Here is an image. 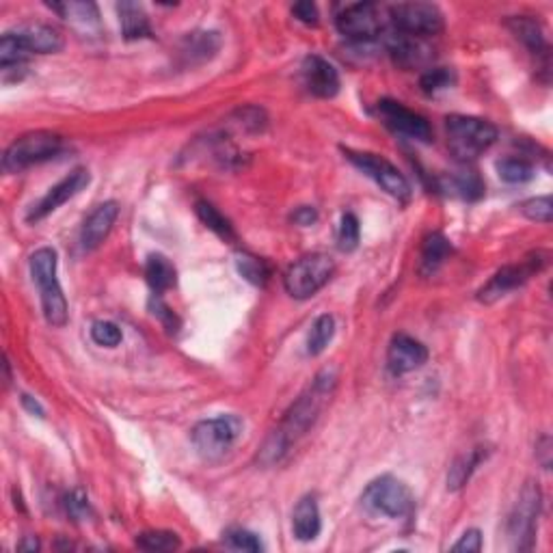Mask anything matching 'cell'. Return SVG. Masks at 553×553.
Segmentation results:
<instances>
[{"label":"cell","mask_w":553,"mask_h":553,"mask_svg":"<svg viewBox=\"0 0 553 553\" xmlns=\"http://www.w3.org/2000/svg\"><path fill=\"white\" fill-rule=\"evenodd\" d=\"M136 547L143 551H173L180 547V538L175 532H143V534L136 538Z\"/></svg>","instance_id":"cell-32"},{"label":"cell","mask_w":553,"mask_h":553,"mask_svg":"<svg viewBox=\"0 0 553 553\" xmlns=\"http://www.w3.org/2000/svg\"><path fill=\"white\" fill-rule=\"evenodd\" d=\"M346 158L359 171H364L368 178L374 180L385 193H389L391 197L406 202L411 197V184L409 180L396 169L389 160H385L383 156L370 154V151H355V150H344Z\"/></svg>","instance_id":"cell-12"},{"label":"cell","mask_w":553,"mask_h":553,"mask_svg":"<svg viewBox=\"0 0 553 553\" xmlns=\"http://www.w3.org/2000/svg\"><path fill=\"white\" fill-rule=\"evenodd\" d=\"M225 545L229 547V549H236V551H262L264 545L262 541H259L257 534H253V532L244 530V527H229L227 532H225Z\"/></svg>","instance_id":"cell-35"},{"label":"cell","mask_w":553,"mask_h":553,"mask_svg":"<svg viewBox=\"0 0 553 553\" xmlns=\"http://www.w3.org/2000/svg\"><path fill=\"white\" fill-rule=\"evenodd\" d=\"M389 16L398 33L411 37H430L443 31V13L433 3H400L389 9Z\"/></svg>","instance_id":"cell-10"},{"label":"cell","mask_w":553,"mask_h":553,"mask_svg":"<svg viewBox=\"0 0 553 553\" xmlns=\"http://www.w3.org/2000/svg\"><path fill=\"white\" fill-rule=\"evenodd\" d=\"M452 551H482V532L476 530V527L467 530L461 536V541L457 545H452Z\"/></svg>","instance_id":"cell-42"},{"label":"cell","mask_w":553,"mask_h":553,"mask_svg":"<svg viewBox=\"0 0 553 553\" xmlns=\"http://www.w3.org/2000/svg\"><path fill=\"white\" fill-rule=\"evenodd\" d=\"M452 253V244L449 240L443 236V234H430L428 238L424 240L422 247V257H419V273L424 277L434 275L439 268L443 266L445 259Z\"/></svg>","instance_id":"cell-23"},{"label":"cell","mask_w":553,"mask_h":553,"mask_svg":"<svg viewBox=\"0 0 553 553\" xmlns=\"http://www.w3.org/2000/svg\"><path fill=\"white\" fill-rule=\"evenodd\" d=\"M361 502H364L368 511L391 518L411 515L415 506V497L411 488L406 487L403 480L394 476H380L372 480L368 488L364 491Z\"/></svg>","instance_id":"cell-9"},{"label":"cell","mask_w":553,"mask_h":553,"mask_svg":"<svg viewBox=\"0 0 553 553\" xmlns=\"http://www.w3.org/2000/svg\"><path fill=\"white\" fill-rule=\"evenodd\" d=\"M521 212H523V217H527V219H530V221L549 225L551 217H553L551 197L527 199L526 204H521Z\"/></svg>","instance_id":"cell-38"},{"label":"cell","mask_w":553,"mask_h":553,"mask_svg":"<svg viewBox=\"0 0 553 553\" xmlns=\"http://www.w3.org/2000/svg\"><path fill=\"white\" fill-rule=\"evenodd\" d=\"M333 335H335V320H333V316H318L314 325H311L310 335H307V355L318 357L320 352H325L326 346L331 344Z\"/></svg>","instance_id":"cell-28"},{"label":"cell","mask_w":553,"mask_h":553,"mask_svg":"<svg viewBox=\"0 0 553 553\" xmlns=\"http://www.w3.org/2000/svg\"><path fill=\"white\" fill-rule=\"evenodd\" d=\"M91 182V175L89 171L82 169V166H78V169L72 171L70 175H65V178L61 180V182L52 186L50 190H48L46 195H43L39 202L33 205L31 212L27 214V221L28 223H37L42 221V219H46L48 214H52L55 210L61 208L63 204H67L70 199H74L81 190H85L87 186H89Z\"/></svg>","instance_id":"cell-15"},{"label":"cell","mask_w":553,"mask_h":553,"mask_svg":"<svg viewBox=\"0 0 553 553\" xmlns=\"http://www.w3.org/2000/svg\"><path fill=\"white\" fill-rule=\"evenodd\" d=\"M195 212H197V217L202 219V223L205 225V227L212 229L217 236H221L225 240L234 238V227H232V223H229V219H225L223 214L219 212V210L214 208L210 202L199 199V202L195 204Z\"/></svg>","instance_id":"cell-29"},{"label":"cell","mask_w":553,"mask_h":553,"mask_svg":"<svg viewBox=\"0 0 553 553\" xmlns=\"http://www.w3.org/2000/svg\"><path fill=\"white\" fill-rule=\"evenodd\" d=\"M454 188H457V193L461 195L463 199H467V202H476V199L484 195V182L480 180L476 171L472 169L461 171V173L454 178Z\"/></svg>","instance_id":"cell-36"},{"label":"cell","mask_w":553,"mask_h":553,"mask_svg":"<svg viewBox=\"0 0 553 553\" xmlns=\"http://www.w3.org/2000/svg\"><path fill=\"white\" fill-rule=\"evenodd\" d=\"M91 340L97 346H104V349H115V346L121 344L124 335H121V329L115 322L97 320L91 325Z\"/></svg>","instance_id":"cell-37"},{"label":"cell","mask_w":553,"mask_h":553,"mask_svg":"<svg viewBox=\"0 0 553 553\" xmlns=\"http://www.w3.org/2000/svg\"><path fill=\"white\" fill-rule=\"evenodd\" d=\"M428 361V349L415 337L398 333L391 340L389 350H388V368L391 374H409V372L422 368Z\"/></svg>","instance_id":"cell-17"},{"label":"cell","mask_w":553,"mask_h":553,"mask_svg":"<svg viewBox=\"0 0 553 553\" xmlns=\"http://www.w3.org/2000/svg\"><path fill=\"white\" fill-rule=\"evenodd\" d=\"M542 493L536 482H527L518 493V499L512 508L511 518H508V536H511L512 549L530 551L534 547L536 523L541 515Z\"/></svg>","instance_id":"cell-8"},{"label":"cell","mask_w":553,"mask_h":553,"mask_svg":"<svg viewBox=\"0 0 553 553\" xmlns=\"http://www.w3.org/2000/svg\"><path fill=\"white\" fill-rule=\"evenodd\" d=\"M63 151V136L57 132L37 130L22 134L19 139L9 145L3 156V169L7 173H18V171L28 169L33 165H42L46 160H52Z\"/></svg>","instance_id":"cell-5"},{"label":"cell","mask_w":553,"mask_h":553,"mask_svg":"<svg viewBox=\"0 0 553 553\" xmlns=\"http://www.w3.org/2000/svg\"><path fill=\"white\" fill-rule=\"evenodd\" d=\"M508 28H511L512 35H515L518 42H521L523 46L527 48V50L534 52V55H542V52L547 50L542 28L534 18L515 16V18L508 19Z\"/></svg>","instance_id":"cell-25"},{"label":"cell","mask_w":553,"mask_h":553,"mask_svg":"<svg viewBox=\"0 0 553 553\" xmlns=\"http://www.w3.org/2000/svg\"><path fill=\"white\" fill-rule=\"evenodd\" d=\"M301 76L307 91H310L311 96L322 97V100L335 97L337 91H340V74H337V70L326 61V58L318 55H310L303 58Z\"/></svg>","instance_id":"cell-16"},{"label":"cell","mask_w":553,"mask_h":553,"mask_svg":"<svg viewBox=\"0 0 553 553\" xmlns=\"http://www.w3.org/2000/svg\"><path fill=\"white\" fill-rule=\"evenodd\" d=\"M376 112H379L380 121L391 132H396V134H403L406 139L413 141H422V143H428L433 139V128H430L428 119L424 115H419V112L406 109L400 102L385 97V100H380L376 104Z\"/></svg>","instance_id":"cell-14"},{"label":"cell","mask_w":553,"mask_h":553,"mask_svg":"<svg viewBox=\"0 0 553 553\" xmlns=\"http://www.w3.org/2000/svg\"><path fill=\"white\" fill-rule=\"evenodd\" d=\"M292 13H295L296 19H301L303 24H310V27H316L318 18H320V13H318V7L314 3H310V0L296 3L295 7H292Z\"/></svg>","instance_id":"cell-43"},{"label":"cell","mask_w":553,"mask_h":553,"mask_svg":"<svg viewBox=\"0 0 553 553\" xmlns=\"http://www.w3.org/2000/svg\"><path fill=\"white\" fill-rule=\"evenodd\" d=\"M240 117V128L249 130V132H259L266 126V117H264L262 109H256V106H247V109L238 111Z\"/></svg>","instance_id":"cell-41"},{"label":"cell","mask_w":553,"mask_h":553,"mask_svg":"<svg viewBox=\"0 0 553 553\" xmlns=\"http://www.w3.org/2000/svg\"><path fill=\"white\" fill-rule=\"evenodd\" d=\"M242 433V422L236 415H219V418L204 419L190 433L195 452L204 461H219L232 449V445L238 442Z\"/></svg>","instance_id":"cell-6"},{"label":"cell","mask_w":553,"mask_h":553,"mask_svg":"<svg viewBox=\"0 0 553 553\" xmlns=\"http://www.w3.org/2000/svg\"><path fill=\"white\" fill-rule=\"evenodd\" d=\"M57 251L50 247L37 249L31 256V277L37 283L42 295V310L48 325L65 326L67 322V301L57 277Z\"/></svg>","instance_id":"cell-3"},{"label":"cell","mask_w":553,"mask_h":553,"mask_svg":"<svg viewBox=\"0 0 553 553\" xmlns=\"http://www.w3.org/2000/svg\"><path fill=\"white\" fill-rule=\"evenodd\" d=\"M65 511H67V515H70L72 518H76V521H81V518L91 515L89 499H87V495L81 491V488H74L72 493H67Z\"/></svg>","instance_id":"cell-39"},{"label":"cell","mask_w":553,"mask_h":553,"mask_svg":"<svg viewBox=\"0 0 553 553\" xmlns=\"http://www.w3.org/2000/svg\"><path fill=\"white\" fill-rule=\"evenodd\" d=\"M333 273H335L333 257L326 256V253H310V256L296 259L288 268L286 277H283V286H286L288 295L305 301V298H311L331 281Z\"/></svg>","instance_id":"cell-7"},{"label":"cell","mask_w":553,"mask_h":553,"mask_svg":"<svg viewBox=\"0 0 553 553\" xmlns=\"http://www.w3.org/2000/svg\"><path fill=\"white\" fill-rule=\"evenodd\" d=\"M22 404H24V409L28 411V413L37 415V418H43V406L39 404L37 400L33 398V396H27V394H24V396H22Z\"/></svg>","instance_id":"cell-46"},{"label":"cell","mask_w":553,"mask_h":553,"mask_svg":"<svg viewBox=\"0 0 553 553\" xmlns=\"http://www.w3.org/2000/svg\"><path fill=\"white\" fill-rule=\"evenodd\" d=\"M221 48V37L214 31H195L184 37L180 52H182L184 63H204L210 61Z\"/></svg>","instance_id":"cell-21"},{"label":"cell","mask_w":553,"mask_h":553,"mask_svg":"<svg viewBox=\"0 0 553 553\" xmlns=\"http://www.w3.org/2000/svg\"><path fill=\"white\" fill-rule=\"evenodd\" d=\"M449 151L463 163H472L480 154H484L497 141L499 132L491 121L480 117L449 115L445 119Z\"/></svg>","instance_id":"cell-4"},{"label":"cell","mask_w":553,"mask_h":553,"mask_svg":"<svg viewBox=\"0 0 553 553\" xmlns=\"http://www.w3.org/2000/svg\"><path fill=\"white\" fill-rule=\"evenodd\" d=\"M19 549H27V551H37L39 549V542L35 538H28V541L19 542Z\"/></svg>","instance_id":"cell-47"},{"label":"cell","mask_w":553,"mask_h":553,"mask_svg":"<svg viewBox=\"0 0 553 553\" xmlns=\"http://www.w3.org/2000/svg\"><path fill=\"white\" fill-rule=\"evenodd\" d=\"M497 173L508 184H526L534 178V166L521 158H503L497 163Z\"/></svg>","instance_id":"cell-31"},{"label":"cell","mask_w":553,"mask_h":553,"mask_svg":"<svg viewBox=\"0 0 553 553\" xmlns=\"http://www.w3.org/2000/svg\"><path fill=\"white\" fill-rule=\"evenodd\" d=\"M454 82H457V76L448 67H433L419 78V87H422L426 96H439L442 91L452 89Z\"/></svg>","instance_id":"cell-33"},{"label":"cell","mask_w":553,"mask_h":553,"mask_svg":"<svg viewBox=\"0 0 553 553\" xmlns=\"http://www.w3.org/2000/svg\"><path fill=\"white\" fill-rule=\"evenodd\" d=\"M292 221L301 225V227H310V225H314L318 221L316 208H311V205H301V208H296L295 212H292Z\"/></svg>","instance_id":"cell-44"},{"label":"cell","mask_w":553,"mask_h":553,"mask_svg":"<svg viewBox=\"0 0 553 553\" xmlns=\"http://www.w3.org/2000/svg\"><path fill=\"white\" fill-rule=\"evenodd\" d=\"M320 530L322 518L320 508H318V499L314 495L301 497L295 512H292V534H295L296 541L310 542L320 534Z\"/></svg>","instance_id":"cell-20"},{"label":"cell","mask_w":553,"mask_h":553,"mask_svg":"<svg viewBox=\"0 0 553 553\" xmlns=\"http://www.w3.org/2000/svg\"><path fill=\"white\" fill-rule=\"evenodd\" d=\"M484 458H487V449L484 448H473V449H469L467 454H463V457H458L457 461L452 463V467H449V473H448L449 491H458V488H463Z\"/></svg>","instance_id":"cell-27"},{"label":"cell","mask_w":553,"mask_h":553,"mask_svg":"<svg viewBox=\"0 0 553 553\" xmlns=\"http://www.w3.org/2000/svg\"><path fill=\"white\" fill-rule=\"evenodd\" d=\"M359 238H361V227H359V219L352 212L342 214L340 229H337V247L340 251L352 253L357 247H359Z\"/></svg>","instance_id":"cell-34"},{"label":"cell","mask_w":553,"mask_h":553,"mask_svg":"<svg viewBox=\"0 0 553 553\" xmlns=\"http://www.w3.org/2000/svg\"><path fill=\"white\" fill-rule=\"evenodd\" d=\"M145 277H148V283L154 290V295H163L165 290L175 286L178 273H175V266L169 259L156 253V256H150L148 264H145Z\"/></svg>","instance_id":"cell-26"},{"label":"cell","mask_w":553,"mask_h":553,"mask_svg":"<svg viewBox=\"0 0 553 553\" xmlns=\"http://www.w3.org/2000/svg\"><path fill=\"white\" fill-rule=\"evenodd\" d=\"M536 458L538 461H541V465L545 469H549V465H551V439L547 437H541V442L536 443Z\"/></svg>","instance_id":"cell-45"},{"label":"cell","mask_w":553,"mask_h":553,"mask_svg":"<svg viewBox=\"0 0 553 553\" xmlns=\"http://www.w3.org/2000/svg\"><path fill=\"white\" fill-rule=\"evenodd\" d=\"M61 48V33L46 24H31V27L18 28V31H7L0 39V67L3 72L12 70V67L22 70L31 55H52Z\"/></svg>","instance_id":"cell-2"},{"label":"cell","mask_w":553,"mask_h":553,"mask_svg":"<svg viewBox=\"0 0 553 553\" xmlns=\"http://www.w3.org/2000/svg\"><path fill=\"white\" fill-rule=\"evenodd\" d=\"M333 389H335V372L322 370L314 379V383L307 388L305 394L292 404L281 426L262 445L259 463L275 465L281 461L288 449H290V445L296 443V439H301L314 426L322 406L331 398Z\"/></svg>","instance_id":"cell-1"},{"label":"cell","mask_w":553,"mask_h":553,"mask_svg":"<svg viewBox=\"0 0 553 553\" xmlns=\"http://www.w3.org/2000/svg\"><path fill=\"white\" fill-rule=\"evenodd\" d=\"M335 27L350 42L368 43L383 31V18L374 3H352L337 13Z\"/></svg>","instance_id":"cell-13"},{"label":"cell","mask_w":553,"mask_h":553,"mask_svg":"<svg viewBox=\"0 0 553 553\" xmlns=\"http://www.w3.org/2000/svg\"><path fill=\"white\" fill-rule=\"evenodd\" d=\"M117 13H119L121 33L126 39H143L151 35V27L148 13L143 7L136 3H119L117 4Z\"/></svg>","instance_id":"cell-24"},{"label":"cell","mask_w":553,"mask_h":553,"mask_svg":"<svg viewBox=\"0 0 553 553\" xmlns=\"http://www.w3.org/2000/svg\"><path fill=\"white\" fill-rule=\"evenodd\" d=\"M52 12H57L63 19L74 24L78 31L91 33L100 31V12L97 4L93 3H63V4H50Z\"/></svg>","instance_id":"cell-22"},{"label":"cell","mask_w":553,"mask_h":553,"mask_svg":"<svg viewBox=\"0 0 553 553\" xmlns=\"http://www.w3.org/2000/svg\"><path fill=\"white\" fill-rule=\"evenodd\" d=\"M547 264V253H532L523 259L521 264H508V266L499 268V271L487 281V286L480 288L478 301L480 303H495L502 296H506L508 292L517 290L523 283H527L534 273L541 271Z\"/></svg>","instance_id":"cell-11"},{"label":"cell","mask_w":553,"mask_h":553,"mask_svg":"<svg viewBox=\"0 0 553 553\" xmlns=\"http://www.w3.org/2000/svg\"><path fill=\"white\" fill-rule=\"evenodd\" d=\"M388 52L394 58L396 65L404 67V70H413V67L424 65L426 61L433 58V50L424 43V39L403 35L396 33L388 42Z\"/></svg>","instance_id":"cell-19"},{"label":"cell","mask_w":553,"mask_h":553,"mask_svg":"<svg viewBox=\"0 0 553 553\" xmlns=\"http://www.w3.org/2000/svg\"><path fill=\"white\" fill-rule=\"evenodd\" d=\"M119 217V204L104 202L87 217L81 229V249L82 251H96L106 238H109L112 225Z\"/></svg>","instance_id":"cell-18"},{"label":"cell","mask_w":553,"mask_h":553,"mask_svg":"<svg viewBox=\"0 0 553 553\" xmlns=\"http://www.w3.org/2000/svg\"><path fill=\"white\" fill-rule=\"evenodd\" d=\"M236 268L238 273L247 279L253 286H266L268 279H271V268L264 259H259L251 253H238L236 256Z\"/></svg>","instance_id":"cell-30"},{"label":"cell","mask_w":553,"mask_h":553,"mask_svg":"<svg viewBox=\"0 0 553 553\" xmlns=\"http://www.w3.org/2000/svg\"><path fill=\"white\" fill-rule=\"evenodd\" d=\"M150 310H151V314H154L156 318H158L160 322H163L165 325V329L169 331V333H175L180 329V320H178V316L173 314V311H171V307L169 305H165V301L163 298H158V296H151V301H150Z\"/></svg>","instance_id":"cell-40"}]
</instances>
